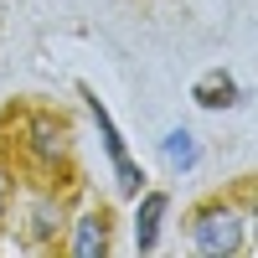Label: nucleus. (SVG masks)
Masks as SVG:
<instances>
[{"label": "nucleus", "mask_w": 258, "mask_h": 258, "mask_svg": "<svg viewBox=\"0 0 258 258\" xmlns=\"http://www.w3.org/2000/svg\"><path fill=\"white\" fill-rule=\"evenodd\" d=\"M88 98V114H93V124H98V135H103V150H109V160H124V140H119V129H114V119H109V109L93 98V93H83Z\"/></svg>", "instance_id": "obj_6"}, {"label": "nucleus", "mask_w": 258, "mask_h": 258, "mask_svg": "<svg viewBox=\"0 0 258 258\" xmlns=\"http://www.w3.org/2000/svg\"><path fill=\"white\" fill-rule=\"evenodd\" d=\"M52 217H57V207L52 202H36V212H31V232H36V238H52V227H57Z\"/></svg>", "instance_id": "obj_8"}, {"label": "nucleus", "mask_w": 258, "mask_h": 258, "mask_svg": "<svg viewBox=\"0 0 258 258\" xmlns=\"http://www.w3.org/2000/svg\"><path fill=\"white\" fill-rule=\"evenodd\" d=\"M36 150L41 155H57L62 150V140H52V119H36Z\"/></svg>", "instance_id": "obj_9"}, {"label": "nucleus", "mask_w": 258, "mask_h": 258, "mask_svg": "<svg viewBox=\"0 0 258 258\" xmlns=\"http://www.w3.org/2000/svg\"><path fill=\"white\" fill-rule=\"evenodd\" d=\"M73 253H78V258H98V253H109V227H103V217H98V212L78 217V232H73Z\"/></svg>", "instance_id": "obj_4"}, {"label": "nucleus", "mask_w": 258, "mask_h": 258, "mask_svg": "<svg viewBox=\"0 0 258 258\" xmlns=\"http://www.w3.org/2000/svg\"><path fill=\"white\" fill-rule=\"evenodd\" d=\"M6 207H11V176L0 170V217H6Z\"/></svg>", "instance_id": "obj_10"}, {"label": "nucleus", "mask_w": 258, "mask_h": 258, "mask_svg": "<svg viewBox=\"0 0 258 258\" xmlns=\"http://www.w3.org/2000/svg\"><path fill=\"white\" fill-rule=\"evenodd\" d=\"M114 176H119V191H124V197H140V186H145V170L135 165V160H114Z\"/></svg>", "instance_id": "obj_7"}, {"label": "nucleus", "mask_w": 258, "mask_h": 258, "mask_svg": "<svg viewBox=\"0 0 258 258\" xmlns=\"http://www.w3.org/2000/svg\"><path fill=\"white\" fill-rule=\"evenodd\" d=\"M191 243H197V253H207V258L238 253L243 248V222L232 217L227 207H207V212H197V222H191Z\"/></svg>", "instance_id": "obj_1"}, {"label": "nucleus", "mask_w": 258, "mask_h": 258, "mask_svg": "<svg viewBox=\"0 0 258 258\" xmlns=\"http://www.w3.org/2000/svg\"><path fill=\"white\" fill-rule=\"evenodd\" d=\"M165 191H145L140 197V212H135V243H140V253H150L160 243V222H165Z\"/></svg>", "instance_id": "obj_2"}, {"label": "nucleus", "mask_w": 258, "mask_h": 258, "mask_svg": "<svg viewBox=\"0 0 258 258\" xmlns=\"http://www.w3.org/2000/svg\"><path fill=\"white\" fill-rule=\"evenodd\" d=\"M160 155H165L170 170H191L197 155H202V150H197V135H191V129H170V135L160 140Z\"/></svg>", "instance_id": "obj_5"}, {"label": "nucleus", "mask_w": 258, "mask_h": 258, "mask_svg": "<svg viewBox=\"0 0 258 258\" xmlns=\"http://www.w3.org/2000/svg\"><path fill=\"white\" fill-rule=\"evenodd\" d=\"M191 98H197L202 109H227V103H238L243 93H238V83H232L227 73H207V78H197Z\"/></svg>", "instance_id": "obj_3"}]
</instances>
